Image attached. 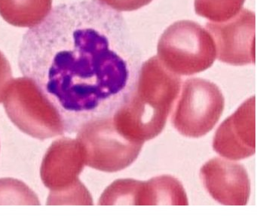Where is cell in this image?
Returning <instances> with one entry per match:
<instances>
[{
    "mask_svg": "<svg viewBox=\"0 0 257 216\" xmlns=\"http://www.w3.org/2000/svg\"><path fill=\"white\" fill-rule=\"evenodd\" d=\"M130 30L97 0L57 6L24 36L19 65L57 109L68 133L97 118L132 71Z\"/></svg>",
    "mask_w": 257,
    "mask_h": 216,
    "instance_id": "6da1fadb",
    "label": "cell"
},
{
    "mask_svg": "<svg viewBox=\"0 0 257 216\" xmlns=\"http://www.w3.org/2000/svg\"><path fill=\"white\" fill-rule=\"evenodd\" d=\"M181 87L180 76L168 70L157 56L146 61L129 102L112 118L117 130L144 144L162 133Z\"/></svg>",
    "mask_w": 257,
    "mask_h": 216,
    "instance_id": "7a4b0ae2",
    "label": "cell"
},
{
    "mask_svg": "<svg viewBox=\"0 0 257 216\" xmlns=\"http://www.w3.org/2000/svg\"><path fill=\"white\" fill-rule=\"evenodd\" d=\"M158 58L178 76H192L210 68L216 58L210 34L192 21H179L168 27L158 43Z\"/></svg>",
    "mask_w": 257,
    "mask_h": 216,
    "instance_id": "3957f363",
    "label": "cell"
},
{
    "mask_svg": "<svg viewBox=\"0 0 257 216\" xmlns=\"http://www.w3.org/2000/svg\"><path fill=\"white\" fill-rule=\"evenodd\" d=\"M3 101L12 122L32 137L45 140L65 132L57 109L28 78L12 79Z\"/></svg>",
    "mask_w": 257,
    "mask_h": 216,
    "instance_id": "277c9868",
    "label": "cell"
},
{
    "mask_svg": "<svg viewBox=\"0 0 257 216\" xmlns=\"http://www.w3.org/2000/svg\"><path fill=\"white\" fill-rule=\"evenodd\" d=\"M85 155V165L97 170L115 172L128 167L138 158L143 143L120 133L112 118H97L77 132Z\"/></svg>",
    "mask_w": 257,
    "mask_h": 216,
    "instance_id": "5b68a950",
    "label": "cell"
},
{
    "mask_svg": "<svg viewBox=\"0 0 257 216\" xmlns=\"http://www.w3.org/2000/svg\"><path fill=\"white\" fill-rule=\"evenodd\" d=\"M224 106L223 95L214 83L199 78L187 79L173 114V124L186 137H201L215 127Z\"/></svg>",
    "mask_w": 257,
    "mask_h": 216,
    "instance_id": "8992f818",
    "label": "cell"
},
{
    "mask_svg": "<svg viewBox=\"0 0 257 216\" xmlns=\"http://www.w3.org/2000/svg\"><path fill=\"white\" fill-rule=\"evenodd\" d=\"M205 29L213 38L219 61L232 66L255 64L253 12L242 9L237 16L227 22L206 24Z\"/></svg>",
    "mask_w": 257,
    "mask_h": 216,
    "instance_id": "52a82bcc",
    "label": "cell"
},
{
    "mask_svg": "<svg viewBox=\"0 0 257 216\" xmlns=\"http://www.w3.org/2000/svg\"><path fill=\"white\" fill-rule=\"evenodd\" d=\"M85 165L84 148L77 139L63 137L52 142L40 169L43 184L50 195L58 194L82 184L79 174Z\"/></svg>",
    "mask_w": 257,
    "mask_h": 216,
    "instance_id": "ba28073f",
    "label": "cell"
},
{
    "mask_svg": "<svg viewBox=\"0 0 257 216\" xmlns=\"http://www.w3.org/2000/svg\"><path fill=\"white\" fill-rule=\"evenodd\" d=\"M213 148L219 155L231 160H243L255 154V96L243 102L219 125Z\"/></svg>",
    "mask_w": 257,
    "mask_h": 216,
    "instance_id": "9c48e42d",
    "label": "cell"
},
{
    "mask_svg": "<svg viewBox=\"0 0 257 216\" xmlns=\"http://www.w3.org/2000/svg\"><path fill=\"white\" fill-rule=\"evenodd\" d=\"M206 190L219 203L244 205L250 196V181L242 165L215 157L200 170Z\"/></svg>",
    "mask_w": 257,
    "mask_h": 216,
    "instance_id": "30bf717a",
    "label": "cell"
},
{
    "mask_svg": "<svg viewBox=\"0 0 257 216\" xmlns=\"http://www.w3.org/2000/svg\"><path fill=\"white\" fill-rule=\"evenodd\" d=\"M188 205L184 187L171 175L155 177L141 181L137 205Z\"/></svg>",
    "mask_w": 257,
    "mask_h": 216,
    "instance_id": "8fae6325",
    "label": "cell"
},
{
    "mask_svg": "<svg viewBox=\"0 0 257 216\" xmlns=\"http://www.w3.org/2000/svg\"><path fill=\"white\" fill-rule=\"evenodd\" d=\"M52 0H0V16L13 26L34 28L52 11Z\"/></svg>",
    "mask_w": 257,
    "mask_h": 216,
    "instance_id": "7c38bea8",
    "label": "cell"
},
{
    "mask_svg": "<svg viewBox=\"0 0 257 216\" xmlns=\"http://www.w3.org/2000/svg\"><path fill=\"white\" fill-rule=\"evenodd\" d=\"M245 0H195L198 16L214 23L227 22L237 16Z\"/></svg>",
    "mask_w": 257,
    "mask_h": 216,
    "instance_id": "4fadbf2b",
    "label": "cell"
},
{
    "mask_svg": "<svg viewBox=\"0 0 257 216\" xmlns=\"http://www.w3.org/2000/svg\"><path fill=\"white\" fill-rule=\"evenodd\" d=\"M141 182L132 178L115 180L100 196L99 205H136Z\"/></svg>",
    "mask_w": 257,
    "mask_h": 216,
    "instance_id": "5bb4252c",
    "label": "cell"
},
{
    "mask_svg": "<svg viewBox=\"0 0 257 216\" xmlns=\"http://www.w3.org/2000/svg\"><path fill=\"white\" fill-rule=\"evenodd\" d=\"M40 205L37 195L25 183L14 178L0 179V204Z\"/></svg>",
    "mask_w": 257,
    "mask_h": 216,
    "instance_id": "9a60e30c",
    "label": "cell"
},
{
    "mask_svg": "<svg viewBox=\"0 0 257 216\" xmlns=\"http://www.w3.org/2000/svg\"><path fill=\"white\" fill-rule=\"evenodd\" d=\"M117 12H132L150 4L153 0H97Z\"/></svg>",
    "mask_w": 257,
    "mask_h": 216,
    "instance_id": "2e32d148",
    "label": "cell"
},
{
    "mask_svg": "<svg viewBox=\"0 0 257 216\" xmlns=\"http://www.w3.org/2000/svg\"><path fill=\"white\" fill-rule=\"evenodd\" d=\"M12 79L11 66L4 53L0 52V103L4 100L6 89Z\"/></svg>",
    "mask_w": 257,
    "mask_h": 216,
    "instance_id": "e0dca14e",
    "label": "cell"
}]
</instances>
